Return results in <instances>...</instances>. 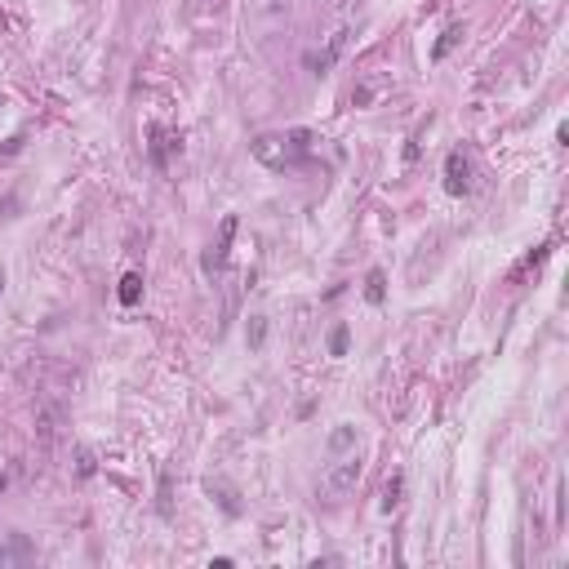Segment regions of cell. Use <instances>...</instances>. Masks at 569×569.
Returning a JSON list of instances; mask_svg holds the SVG:
<instances>
[{
    "label": "cell",
    "mask_w": 569,
    "mask_h": 569,
    "mask_svg": "<svg viewBox=\"0 0 569 569\" xmlns=\"http://www.w3.org/2000/svg\"><path fill=\"white\" fill-rule=\"evenodd\" d=\"M401 489H405V480L401 476H392L383 485V512H392V507H401Z\"/></svg>",
    "instance_id": "13"
},
{
    "label": "cell",
    "mask_w": 569,
    "mask_h": 569,
    "mask_svg": "<svg viewBox=\"0 0 569 569\" xmlns=\"http://www.w3.org/2000/svg\"><path fill=\"white\" fill-rule=\"evenodd\" d=\"M0 494H5V471H0Z\"/></svg>",
    "instance_id": "19"
},
{
    "label": "cell",
    "mask_w": 569,
    "mask_h": 569,
    "mask_svg": "<svg viewBox=\"0 0 569 569\" xmlns=\"http://www.w3.org/2000/svg\"><path fill=\"white\" fill-rule=\"evenodd\" d=\"M178 147H183V142H178V134H174L169 125H152V129H147V156H152L156 169H165L169 156H174Z\"/></svg>",
    "instance_id": "3"
},
{
    "label": "cell",
    "mask_w": 569,
    "mask_h": 569,
    "mask_svg": "<svg viewBox=\"0 0 569 569\" xmlns=\"http://www.w3.org/2000/svg\"><path fill=\"white\" fill-rule=\"evenodd\" d=\"M365 298H369V302H374V307H378V302H383V298H387V276H383V272H378V267H374V272H369V276H365Z\"/></svg>",
    "instance_id": "10"
},
{
    "label": "cell",
    "mask_w": 569,
    "mask_h": 569,
    "mask_svg": "<svg viewBox=\"0 0 569 569\" xmlns=\"http://www.w3.org/2000/svg\"><path fill=\"white\" fill-rule=\"evenodd\" d=\"M76 471H80V476H94V454L89 450H80V467Z\"/></svg>",
    "instance_id": "16"
},
{
    "label": "cell",
    "mask_w": 569,
    "mask_h": 569,
    "mask_svg": "<svg viewBox=\"0 0 569 569\" xmlns=\"http://www.w3.org/2000/svg\"><path fill=\"white\" fill-rule=\"evenodd\" d=\"M31 556H36V547L22 534H14L5 547H0V569H9V565H18V561H31Z\"/></svg>",
    "instance_id": "7"
},
{
    "label": "cell",
    "mask_w": 569,
    "mask_h": 569,
    "mask_svg": "<svg viewBox=\"0 0 569 569\" xmlns=\"http://www.w3.org/2000/svg\"><path fill=\"white\" fill-rule=\"evenodd\" d=\"M116 298H120V307H134V302L142 298V272H125V276H120Z\"/></svg>",
    "instance_id": "9"
},
{
    "label": "cell",
    "mask_w": 569,
    "mask_h": 569,
    "mask_svg": "<svg viewBox=\"0 0 569 569\" xmlns=\"http://www.w3.org/2000/svg\"><path fill=\"white\" fill-rule=\"evenodd\" d=\"M356 480H360V458L352 454V458H343V463L330 467V476L320 480V494H325L330 503H338V498H347V494L356 489Z\"/></svg>",
    "instance_id": "1"
},
{
    "label": "cell",
    "mask_w": 569,
    "mask_h": 569,
    "mask_svg": "<svg viewBox=\"0 0 569 569\" xmlns=\"http://www.w3.org/2000/svg\"><path fill=\"white\" fill-rule=\"evenodd\" d=\"M0 289H5V272H0Z\"/></svg>",
    "instance_id": "20"
},
{
    "label": "cell",
    "mask_w": 569,
    "mask_h": 569,
    "mask_svg": "<svg viewBox=\"0 0 569 569\" xmlns=\"http://www.w3.org/2000/svg\"><path fill=\"white\" fill-rule=\"evenodd\" d=\"M263 338H267V316H249V330H245L249 352H258V347H263Z\"/></svg>",
    "instance_id": "12"
},
{
    "label": "cell",
    "mask_w": 569,
    "mask_h": 569,
    "mask_svg": "<svg viewBox=\"0 0 569 569\" xmlns=\"http://www.w3.org/2000/svg\"><path fill=\"white\" fill-rule=\"evenodd\" d=\"M253 156H258L263 165H289V161H294L289 142H285V138H276V134H263L258 142H253Z\"/></svg>",
    "instance_id": "5"
},
{
    "label": "cell",
    "mask_w": 569,
    "mask_h": 569,
    "mask_svg": "<svg viewBox=\"0 0 569 569\" xmlns=\"http://www.w3.org/2000/svg\"><path fill=\"white\" fill-rule=\"evenodd\" d=\"M463 36H467V27H463V22H450V27H445V31H441V40H436V45H431V63H441V58H445V54H450V50H454V45H458V40H463Z\"/></svg>",
    "instance_id": "8"
},
{
    "label": "cell",
    "mask_w": 569,
    "mask_h": 569,
    "mask_svg": "<svg viewBox=\"0 0 569 569\" xmlns=\"http://www.w3.org/2000/svg\"><path fill=\"white\" fill-rule=\"evenodd\" d=\"M414 161H418V134L409 138V147H405V165H414Z\"/></svg>",
    "instance_id": "17"
},
{
    "label": "cell",
    "mask_w": 569,
    "mask_h": 569,
    "mask_svg": "<svg viewBox=\"0 0 569 569\" xmlns=\"http://www.w3.org/2000/svg\"><path fill=\"white\" fill-rule=\"evenodd\" d=\"M547 253H552V240H547V245H538L534 253H525V258H520V267L512 272V281H520V276H525V272H534V267H538V263H542V258H547Z\"/></svg>",
    "instance_id": "11"
},
{
    "label": "cell",
    "mask_w": 569,
    "mask_h": 569,
    "mask_svg": "<svg viewBox=\"0 0 569 569\" xmlns=\"http://www.w3.org/2000/svg\"><path fill=\"white\" fill-rule=\"evenodd\" d=\"M445 191H450V196H467L471 191V161H467L463 147L445 156Z\"/></svg>",
    "instance_id": "2"
},
{
    "label": "cell",
    "mask_w": 569,
    "mask_h": 569,
    "mask_svg": "<svg viewBox=\"0 0 569 569\" xmlns=\"http://www.w3.org/2000/svg\"><path fill=\"white\" fill-rule=\"evenodd\" d=\"M232 236H236V214H227L223 218V227H218V240L209 245V253H205V272H218L227 263V249H232Z\"/></svg>",
    "instance_id": "4"
},
{
    "label": "cell",
    "mask_w": 569,
    "mask_h": 569,
    "mask_svg": "<svg viewBox=\"0 0 569 569\" xmlns=\"http://www.w3.org/2000/svg\"><path fill=\"white\" fill-rule=\"evenodd\" d=\"M347 36H352V31H334V40H330V45H325V50H320V54H307V67H311V71H320V76H325V71H330V67L338 63V54H343V45H347Z\"/></svg>",
    "instance_id": "6"
},
{
    "label": "cell",
    "mask_w": 569,
    "mask_h": 569,
    "mask_svg": "<svg viewBox=\"0 0 569 569\" xmlns=\"http://www.w3.org/2000/svg\"><path fill=\"white\" fill-rule=\"evenodd\" d=\"M347 343H352V330H347V325H334V334H330V356H347Z\"/></svg>",
    "instance_id": "14"
},
{
    "label": "cell",
    "mask_w": 569,
    "mask_h": 569,
    "mask_svg": "<svg viewBox=\"0 0 569 569\" xmlns=\"http://www.w3.org/2000/svg\"><path fill=\"white\" fill-rule=\"evenodd\" d=\"M18 152H22V134H14V138L5 142V156H18Z\"/></svg>",
    "instance_id": "18"
},
{
    "label": "cell",
    "mask_w": 569,
    "mask_h": 569,
    "mask_svg": "<svg viewBox=\"0 0 569 569\" xmlns=\"http://www.w3.org/2000/svg\"><path fill=\"white\" fill-rule=\"evenodd\" d=\"M352 445H356V427H338V431L330 436V450H334V454L352 450Z\"/></svg>",
    "instance_id": "15"
}]
</instances>
